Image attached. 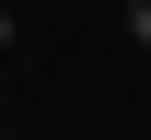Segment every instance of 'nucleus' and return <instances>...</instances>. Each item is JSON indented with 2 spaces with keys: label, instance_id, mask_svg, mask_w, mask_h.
I'll use <instances>...</instances> for the list:
<instances>
[{
  "label": "nucleus",
  "instance_id": "f257e3e1",
  "mask_svg": "<svg viewBox=\"0 0 151 140\" xmlns=\"http://www.w3.org/2000/svg\"><path fill=\"white\" fill-rule=\"evenodd\" d=\"M128 35H139V47H151V0H128Z\"/></svg>",
  "mask_w": 151,
  "mask_h": 140
},
{
  "label": "nucleus",
  "instance_id": "f03ea898",
  "mask_svg": "<svg viewBox=\"0 0 151 140\" xmlns=\"http://www.w3.org/2000/svg\"><path fill=\"white\" fill-rule=\"evenodd\" d=\"M0 47H12V0H0Z\"/></svg>",
  "mask_w": 151,
  "mask_h": 140
},
{
  "label": "nucleus",
  "instance_id": "7ed1b4c3",
  "mask_svg": "<svg viewBox=\"0 0 151 140\" xmlns=\"http://www.w3.org/2000/svg\"><path fill=\"white\" fill-rule=\"evenodd\" d=\"M0 140H23V128H0Z\"/></svg>",
  "mask_w": 151,
  "mask_h": 140
}]
</instances>
